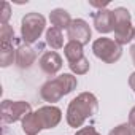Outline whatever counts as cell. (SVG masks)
Here are the masks:
<instances>
[{
	"label": "cell",
	"mask_w": 135,
	"mask_h": 135,
	"mask_svg": "<svg viewBox=\"0 0 135 135\" xmlns=\"http://www.w3.org/2000/svg\"><path fill=\"white\" fill-rule=\"evenodd\" d=\"M94 26H95V30L100 33L113 32V11L99 10L97 13H94Z\"/></svg>",
	"instance_id": "10"
},
{
	"label": "cell",
	"mask_w": 135,
	"mask_h": 135,
	"mask_svg": "<svg viewBox=\"0 0 135 135\" xmlns=\"http://www.w3.org/2000/svg\"><path fill=\"white\" fill-rule=\"evenodd\" d=\"M16 59V51L13 49V43H2V51H0V65L8 67Z\"/></svg>",
	"instance_id": "16"
},
{
	"label": "cell",
	"mask_w": 135,
	"mask_h": 135,
	"mask_svg": "<svg viewBox=\"0 0 135 135\" xmlns=\"http://www.w3.org/2000/svg\"><path fill=\"white\" fill-rule=\"evenodd\" d=\"M130 56H132V60H133V64H135V45L130 46Z\"/></svg>",
	"instance_id": "24"
},
{
	"label": "cell",
	"mask_w": 135,
	"mask_h": 135,
	"mask_svg": "<svg viewBox=\"0 0 135 135\" xmlns=\"http://www.w3.org/2000/svg\"><path fill=\"white\" fill-rule=\"evenodd\" d=\"M45 18L40 15V13H27L22 21H21V35H22V40L30 45V43H35L41 32L45 30Z\"/></svg>",
	"instance_id": "4"
},
{
	"label": "cell",
	"mask_w": 135,
	"mask_h": 135,
	"mask_svg": "<svg viewBox=\"0 0 135 135\" xmlns=\"http://www.w3.org/2000/svg\"><path fill=\"white\" fill-rule=\"evenodd\" d=\"M40 69L49 75V76H54L60 69H62V57L54 52V51H49V52H45L40 59Z\"/></svg>",
	"instance_id": "9"
},
{
	"label": "cell",
	"mask_w": 135,
	"mask_h": 135,
	"mask_svg": "<svg viewBox=\"0 0 135 135\" xmlns=\"http://www.w3.org/2000/svg\"><path fill=\"white\" fill-rule=\"evenodd\" d=\"M129 124L132 127H135V107L130 110V114H129Z\"/></svg>",
	"instance_id": "22"
},
{
	"label": "cell",
	"mask_w": 135,
	"mask_h": 135,
	"mask_svg": "<svg viewBox=\"0 0 135 135\" xmlns=\"http://www.w3.org/2000/svg\"><path fill=\"white\" fill-rule=\"evenodd\" d=\"M43 127H41L38 118L35 116V113H29L22 119V130L26 132V135H38V132Z\"/></svg>",
	"instance_id": "14"
},
{
	"label": "cell",
	"mask_w": 135,
	"mask_h": 135,
	"mask_svg": "<svg viewBox=\"0 0 135 135\" xmlns=\"http://www.w3.org/2000/svg\"><path fill=\"white\" fill-rule=\"evenodd\" d=\"M11 16V10H10V3L8 2H3L2 3V16H0V21H2V24H7L8 19Z\"/></svg>",
	"instance_id": "20"
},
{
	"label": "cell",
	"mask_w": 135,
	"mask_h": 135,
	"mask_svg": "<svg viewBox=\"0 0 135 135\" xmlns=\"http://www.w3.org/2000/svg\"><path fill=\"white\" fill-rule=\"evenodd\" d=\"M46 43L52 48V49H60L64 46V35L59 29L51 27L46 30Z\"/></svg>",
	"instance_id": "15"
},
{
	"label": "cell",
	"mask_w": 135,
	"mask_h": 135,
	"mask_svg": "<svg viewBox=\"0 0 135 135\" xmlns=\"http://www.w3.org/2000/svg\"><path fill=\"white\" fill-rule=\"evenodd\" d=\"M99 110V102L94 94L91 92H81L78 97H75L67 108V122L70 127H81L84 121L91 116H94Z\"/></svg>",
	"instance_id": "1"
},
{
	"label": "cell",
	"mask_w": 135,
	"mask_h": 135,
	"mask_svg": "<svg viewBox=\"0 0 135 135\" xmlns=\"http://www.w3.org/2000/svg\"><path fill=\"white\" fill-rule=\"evenodd\" d=\"M97 135H100V133H97Z\"/></svg>",
	"instance_id": "26"
},
{
	"label": "cell",
	"mask_w": 135,
	"mask_h": 135,
	"mask_svg": "<svg viewBox=\"0 0 135 135\" xmlns=\"http://www.w3.org/2000/svg\"><path fill=\"white\" fill-rule=\"evenodd\" d=\"M133 91H135V89H133Z\"/></svg>",
	"instance_id": "27"
},
{
	"label": "cell",
	"mask_w": 135,
	"mask_h": 135,
	"mask_svg": "<svg viewBox=\"0 0 135 135\" xmlns=\"http://www.w3.org/2000/svg\"><path fill=\"white\" fill-rule=\"evenodd\" d=\"M37 59V51L27 45H22L16 49V65L19 67V69H29V67L35 62Z\"/></svg>",
	"instance_id": "11"
},
{
	"label": "cell",
	"mask_w": 135,
	"mask_h": 135,
	"mask_svg": "<svg viewBox=\"0 0 135 135\" xmlns=\"http://www.w3.org/2000/svg\"><path fill=\"white\" fill-rule=\"evenodd\" d=\"M13 38H15L13 29L8 24H2V27H0V41L2 43H13L15 41Z\"/></svg>",
	"instance_id": "18"
},
{
	"label": "cell",
	"mask_w": 135,
	"mask_h": 135,
	"mask_svg": "<svg viewBox=\"0 0 135 135\" xmlns=\"http://www.w3.org/2000/svg\"><path fill=\"white\" fill-rule=\"evenodd\" d=\"M69 65H70V70L76 75H84V73L89 72V60L86 57H81L80 60H76L73 64H69Z\"/></svg>",
	"instance_id": "17"
},
{
	"label": "cell",
	"mask_w": 135,
	"mask_h": 135,
	"mask_svg": "<svg viewBox=\"0 0 135 135\" xmlns=\"http://www.w3.org/2000/svg\"><path fill=\"white\" fill-rule=\"evenodd\" d=\"M35 116L38 118V121H40V124H41L43 129H52V127H56V126L60 122V119H62V111H60L57 107L49 105V107H41V108H38V110L35 111Z\"/></svg>",
	"instance_id": "8"
},
{
	"label": "cell",
	"mask_w": 135,
	"mask_h": 135,
	"mask_svg": "<svg viewBox=\"0 0 135 135\" xmlns=\"http://www.w3.org/2000/svg\"><path fill=\"white\" fill-rule=\"evenodd\" d=\"M92 51H94V54H95L100 60H103V62H107V64H114L116 60H119V57H121V54H122L121 45L116 43L114 40L105 38V37L97 38V40L92 43Z\"/></svg>",
	"instance_id": "5"
},
{
	"label": "cell",
	"mask_w": 135,
	"mask_h": 135,
	"mask_svg": "<svg viewBox=\"0 0 135 135\" xmlns=\"http://www.w3.org/2000/svg\"><path fill=\"white\" fill-rule=\"evenodd\" d=\"M67 37L70 41H76L80 45H88L91 40V27L83 19H75L67 29Z\"/></svg>",
	"instance_id": "7"
},
{
	"label": "cell",
	"mask_w": 135,
	"mask_h": 135,
	"mask_svg": "<svg viewBox=\"0 0 135 135\" xmlns=\"http://www.w3.org/2000/svg\"><path fill=\"white\" fill-rule=\"evenodd\" d=\"M49 21L52 24V27L62 30V29H69V26L72 24V19H70V15L67 13L65 10L62 8H56L51 11L49 15Z\"/></svg>",
	"instance_id": "12"
},
{
	"label": "cell",
	"mask_w": 135,
	"mask_h": 135,
	"mask_svg": "<svg viewBox=\"0 0 135 135\" xmlns=\"http://www.w3.org/2000/svg\"><path fill=\"white\" fill-rule=\"evenodd\" d=\"M133 40H135V27H133Z\"/></svg>",
	"instance_id": "25"
},
{
	"label": "cell",
	"mask_w": 135,
	"mask_h": 135,
	"mask_svg": "<svg viewBox=\"0 0 135 135\" xmlns=\"http://www.w3.org/2000/svg\"><path fill=\"white\" fill-rule=\"evenodd\" d=\"M30 111V105L27 102L18 100V102H11V100H3L2 103V121L10 124V122H16V121H22Z\"/></svg>",
	"instance_id": "6"
},
{
	"label": "cell",
	"mask_w": 135,
	"mask_h": 135,
	"mask_svg": "<svg viewBox=\"0 0 135 135\" xmlns=\"http://www.w3.org/2000/svg\"><path fill=\"white\" fill-rule=\"evenodd\" d=\"M75 88H76V78L70 73H64L54 80L46 81L40 89V95L45 102L52 103L60 100L64 95L70 94Z\"/></svg>",
	"instance_id": "2"
},
{
	"label": "cell",
	"mask_w": 135,
	"mask_h": 135,
	"mask_svg": "<svg viewBox=\"0 0 135 135\" xmlns=\"http://www.w3.org/2000/svg\"><path fill=\"white\" fill-rule=\"evenodd\" d=\"M99 132L92 127V126H89V127H83V129H80L78 132H76V135H97Z\"/></svg>",
	"instance_id": "21"
},
{
	"label": "cell",
	"mask_w": 135,
	"mask_h": 135,
	"mask_svg": "<svg viewBox=\"0 0 135 135\" xmlns=\"http://www.w3.org/2000/svg\"><path fill=\"white\" fill-rule=\"evenodd\" d=\"M108 135H135V127H132L130 124H121L110 130Z\"/></svg>",
	"instance_id": "19"
},
{
	"label": "cell",
	"mask_w": 135,
	"mask_h": 135,
	"mask_svg": "<svg viewBox=\"0 0 135 135\" xmlns=\"http://www.w3.org/2000/svg\"><path fill=\"white\" fill-rule=\"evenodd\" d=\"M113 30L114 41L119 45H126L133 40V27L130 24V13L126 8H116L113 11Z\"/></svg>",
	"instance_id": "3"
},
{
	"label": "cell",
	"mask_w": 135,
	"mask_h": 135,
	"mask_svg": "<svg viewBox=\"0 0 135 135\" xmlns=\"http://www.w3.org/2000/svg\"><path fill=\"white\" fill-rule=\"evenodd\" d=\"M64 54L69 60V64H73L76 60H80L81 57H84L83 54V45L76 43V41H69L64 46Z\"/></svg>",
	"instance_id": "13"
},
{
	"label": "cell",
	"mask_w": 135,
	"mask_h": 135,
	"mask_svg": "<svg viewBox=\"0 0 135 135\" xmlns=\"http://www.w3.org/2000/svg\"><path fill=\"white\" fill-rule=\"evenodd\" d=\"M129 84H130L132 89H135V72L130 75V78H129Z\"/></svg>",
	"instance_id": "23"
}]
</instances>
